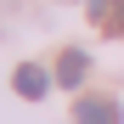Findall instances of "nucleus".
Wrapping results in <instances>:
<instances>
[{"instance_id": "nucleus-5", "label": "nucleus", "mask_w": 124, "mask_h": 124, "mask_svg": "<svg viewBox=\"0 0 124 124\" xmlns=\"http://www.w3.org/2000/svg\"><path fill=\"white\" fill-rule=\"evenodd\" d=\"M113 17H118V28H124V0H113Z\"/></svg>"}, {"instance_id": "nucleus-4", "label": "nucleus", "mask_w": 124, "mask_h": 124, "mask_svg": "<svg viewBox=\"0 0 124 124\" xmlns=\"http://www.w3.org/2000/svg\"><path fill=\"white\" fill-rule=\"evenodd\" d=\"M85 6H90V17H96V23H101V17L113 11V0H85Z\"/></svg>"}, {"instance_id": "nucleus-1", "label": "nucleus", "mask_w": 124, "mask_h": 124, "mask_svg": "<svg viewBox=\"0 0 124 124\" xmlns=\"http://www.w3.org/2000/svg\"><path fill=\"white\" fill-rule=\"evenodd\" d=\"M124 113H118V101H107V96H85L73 107V124H118Z\"/></svg>"}, {"instance_id": "nucleus-3", "label": "nucleus", "mask_w": 124, "mask_h": 124, "mask_svg": "<svg viewBox=\"0 0 124 124\" xmlns=\"http://www.w3.org/2000/svg\"><path fill=\"white\" fill-rule=\"evenodd\" d=\"M85 68H90V56H85V51H62V56H56V85H68V90H73L79 79H85Z\"/></svg>"}, {"instance_id": "nucleus-2", "label": "nucleus", "mask_w": 124, "mask_h": 124, "mask_svg": "<svg viewBox=\"0 0 124 124\" xmlns=\"http://www.w3.org/2000/svg\"><path fill=\"white\" fill-rule=\"evenodd\" d=\"M45 90H51V73L39 68V62H23V68H17V96H23V101H39Z\"/></svg>"}]
</instances>
